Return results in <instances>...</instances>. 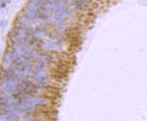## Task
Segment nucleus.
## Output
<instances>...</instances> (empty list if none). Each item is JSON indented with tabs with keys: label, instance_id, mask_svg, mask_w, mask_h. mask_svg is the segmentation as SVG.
Here are the masks:
<instances>
[{
	"label": "nucleus",
	"instance_id": "f257e3e1",
	"mask_svg": "<svg viewBox=\"0 0 147 121\" xmlns=\"http://www.w3.org/2000/svg\"><path fill=\"white\" fill-rule=\"evenodd\" d=\"M15 26H20L25 29H29L31 27V23L28 18H26L23 13H20L16 16L14 21V27Z\"/></svg>",
	"mask_w": 147,
	"mask_h": 121
},
{
	"label": "nucleus",
	"instance_id": "7ed1b4c3",
	"mask_svg": "<svg viewBox=\"0 0 147 121\" xmlns=\"http://www.w3.org/2000/svg\"><path fill=\"white\" fill-rule=\"evenodd\" d=\"M7 3L5 1H0V9L3 8H5L6 6Z\"/></svg>",
	"mask_w": 147,
	"mask_h": 121
},
{
	"label": "nucleus",
	"instance_id": "f03ea898",
	"mask_svg": "<svg viewBox=\"0 0 147 121\" xmlns=\"http://www.w3.org/2000/svg\"><path fill=\"white\" fill-rule=\"evenodd\" d=\"M26 8H28L29 10H31L34 12H36V11L37 10V6L36 5V3L34 2L33 0H29L28 2L26 4Z\"/></svg>",
	"mask_w": 147,
	"mask_h": 121
}]
</instances>
